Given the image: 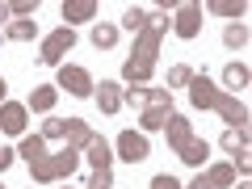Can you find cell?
<instances>
[{
	"instance_id": "cell-9",
	"label": "cell",
	"mask_w": 252,
	"mask_h": 189,
	"mask_svg": "<svg viewBox=\"0 0 252 189\" xmlns=\"http://www.w3.org/2000/svg\"><path fill=\"white\" fill-rule=\"evenodd\" d=\"M198 26H202V9H198V4H185L181 17H177V34L181 38H193V34H198Z\"/></svg>"
},
{
	"instance_id": "cell-22",
	"label": "cell",
	"mask_w": 252,
	"mask_h": 189,
	"mask_svg": "<svg viewBox=\"0 0 252 189\" xmlns=\"http://www.w3.org/2000/svg\"><path fill=\"white\" fill-rule=\"evenodd\" d=\"M109 181H114V177H109V168H97V172H93V181H89V189H109Z\"/></svg>"
},
{
	"instance_id": "cell-1",
	"label": "cell",
	"mask_w": 252,
	"mask_h": 189,
	"mask_svg": "<svg viewBox=\"0 0 252 189\" xmlns=\"http://www.w3.org/2000/svg\"><path fill=\"white\" fill-rule=\"evenodd\" d=\"M21 156L30 160V168H34L38 181H55V177H63V172L76 168V152H63L59 160H42V139H26V143H21Z\"/></svg>"
},
{
	"instance_id": "cell-19",
	"label": "cell",
	"mask_w": 252,
	"mask_h": 189,
	"mask_svg": "<svg viewBox=\"0 0 252 189\" xmlns=\"http://www.w3.org/2000/svg\"><path fill=\"white\" fill-rule=\"evenodd\" d=\"M143 21H147V13H143V9H126L122 26H126V30H143Z\"/></svg>"
},
{
	"instance_id": "cell-16",
	"label": "cell",
	"mask_w": 252,
	"mask_h": 189,
	"mask_svg": "<svg viewBox=\"0 0 252 189\" xmlns=\"http://www.w3.org/2000/svg\"><path fill=\"white\" fill-rule=\"evenodd\" d=\"M9 38H13V42H30V38H34V21H13Z\"/></svg>"
},
{
	"instance_id": "cell-29",
	"label": "cell",
	"mask_w": 252,
	"mask_h": 189,
	"mask_svg": "<svg viewBox=\"0 0 252 189\" xmlns=\"http://www.w3.org/2000/svg\"><path fill=\"white\" fill-rule=\"evenodd\" d=\"M4 93H9V84H4V80H0V101H4Z\"/></svg>"
},
{
	"instance_id": "cell-20",
	"label": "cell",
	"mask_w": 252,
	"mask_h": 189,
	"mask_svg": "<svg viewBox=\"0 0 252 189\" xmlns=\"http://www.w3.org/2000/svg\"><path fill=\"white\" fill-rule=\"evenodd\" d=\"M223 80H227V84H231V89H235V84H248V72H244V67H235V63H231V67H227V72H223Z\"/></svg>"
},
{
	"instance_id": "cell-26",
	"label": "cell",
	"mask_w": 252,
	"mask_h": 189,
	"mask_svg": "<svg viewBox=\"0 0 252 189\" xmlns=\"http://www.w3.org/2000/svg\"><path fill=\"white\" fill-rule=\"evenodd\" d=\"M152 189H181V185H177L172 177H156V181H152Z\"/></svg>"
},
{
	"instance_id": "cell-2",
	"label": "cell",
	"mask_w": 252,
	"mask_h": 189,
	"mask_svg": "<svg viewBox=\"0 0 252 189\" xmlns=\"http://www.w3.org/2000/svg\"><path fill=\"white\" fill-rule=\"evenodd\" d=\"M160 30H164V21H156L152 30H143V38H139V51L126 59V80H147L152 76V63H156V46H160Z\"/></svg>"
},
{
	"instance_id": "cell-11",
	"label": "cell",
	"mask_w": 252,
	"mask_h": 189,
	"mask_svg": "<svg viewBox=\"0 0 252 189\" xmlns=\"http://www.w3.org/2000/svg\"><path fill=\"white\" fill-rule=\"evenodd\" d=\"M231 181H235V172H231V168H210L206 177H198L189 189H215V185H231Z\"/></svg>"
},
{
	"instance_id": "cell-23",
	"label": "cell",
	"mask_w": 252,
	"mask_h": 189,
	"mask_svg": "<svg viewBox=\"0 0 252 189\" xmlns=\"http://www.w3.org/2000/svg\"><path fill=\"white\" fill-rule=\"evenodd\" d=\"M189 80H193L189 67H172V76H168V84H189Z\"/></svg>"
},
{
	"instance_id": "cell-4",
	"label": "cell",
	"mask_w": 252,
	"mask_h": 189,
	"mask_svg": "<svg viewBox=\"0 0 252 189\" xmlns=\"http://www.w3.org/2000/svg\"><path fill=\"white\" fill-rule=\"evenodd\" d=\"M168 139L177 143V152H181V160H185V164H202V156H206V143H193V139H189L185 118H168Z\"/></svg>"
},
{
	"instance_id": "cell-3",
	"label": "cell",
	"mask_w": 252,
	"mask_h": 189,
	"mask_svg": "<svg viewBox=\"0 0 252 189\" xmlns=\"http://www.w3.org/2000/svg\"><path fill=\"white\" fill-rule=\"evenodd\" d=\"M189 97H193V105H215V109H223L227 114V122H248V114H244V105H235V101H227V97H219L215 93V84L206 80V76H198V80H193V93H189Z\"/></svg>"
},
{
	"instance_id": "cell-28",
	"label": "cell",
	"mask_w": 252,
	"mask_h": 189,
	"mask_svg": "<svg viewBox=\"0 0 252 189\" xmlns=\"http://www.w3.org/2000/svg\"><path fill=\"white\" fill-rule=\"evenodd\" d=\"M4 17H9V4H0V21H4Z\"/></svg>"
},
{
	"instance_id": "cell-18",
	"label": "cell",
	"mask_w": 252,
	"mask_h": 189,
	"mask_svg": "<svg viewBox=\"0 0 252 189\" xmlns=\"http://www.w3.org/2000/svg\"><path fill=\"white\" fill-rule=\"evenodd\" d=\"M30 105H34V109H51L55 105V89H38L34 97H30Z\"/></svg>"
},
{
	"instance_id": "cell-5",
	"label": "cell",
	"mask_w": 252,
	"mask_h": 189,
	"mask_svg": "<svg viewBox=\"0 0 252 189\" xmlns=\"http://www.w3.org/2000/svg\"><path fill=\"white\" fill-rule=\"evenodd\" d=\"M143 97L152 101V109L143 114V130H160V126L168 122V109H172L168 93H160V89H156V93H143Z\"/></svg>"
},
{
	"instance_id": "cell-13",
	"label": "cell",
	"mask_w": 252,
	"mask_h": 189,
	"mask_svg": "<svg viewBox=\"0 0 252 189\" xmlns=\"http://www.w3.org/2000/svg\"><path fill=\"white\" fill-rule=\"evenodd\" d=\"M93 13H97V4H89V0H80V4H63V17H67V21H89Z\"/></svg>"
},
{
	"instance_id": "cell-7",
	"label": "cell",
	"mask_w": 252,
	"mask_h": 189,
	"mask_svg": "<svg viewBox=\"0 0 252 189\" xmlns=\"http://www.w3.org/2000/svg\"><path fill=\"white\" fill-rule=\"evenodd\" d=\"M118 152H122V160L139 164V160H147V139L135 135V130H122V139H118Z\"/></svg>"
},
{
	"instance_id": "cell-17",
	"label": "cell",
	"mask_w": 252,
	"mask_h": 189,
	"mask_svg": "<svg viewBox=\"0 0 252 189\" xmlns=\"http://www.w3.org/2000/svg\"><path fill=\"white\" fill-rule=\"evenodd\" d=\"M223 42L227 46H244V42H248V30H244V26H227L223 30Z\"/></svg>"
},
{
	"instance_id": "cell-14",
	"label": "cell",
	"mask_w": 252,
	"mask_h": 189,
	"mask_svg": "<svg viewBox=\"0 0 252 189\" xmlns=\"http://www.w3.org/2000/svg\"><path fill=\"white\" fill-rule=\"evenodd\" d=\"M114 42H118V30L114 26H97V30H93V46H97V51H109Z\"/></svg>"
},
{
	"instance_id": "cell-25",
	"label": "cell",
	"mask_w": 252,
	"mask_h": 189,
	"mask_svg": "<svg viewBox=\"0 0 252 189\" xmlns=\"http://www.w3.org/2000/svg\"><path fill=\"white\" fill-rule=\"evenodd\" d=\"M9 13H17V17H26V13H34V4H30V0H17V4H9Z\"/></svg>"
},
{
	"instance_id": "cell-15",
	"label": "cell",
	"mask_w": 252,
	"mask_h": 189,
	"mask_svg": "<svg viewBox=\"0 0 252 189\" xmlns=\"http://www.w3.org/2000/svg\"><path fill=\"white\" fill-rule=\"evenodd\" d=\"M89 156H93V164H97V168H109V147H105V139L93 135V139H89Z\"/></svg>"
},
{
	"instance_id": "cell-27",
	"label": "cell",
	"mask_w": 252,
	"mask_h": 189,
	"mask_svg": "<svg viewBox=\"0 0 252 189\" xmlns=\"http://www.w3.org/2000/svg\"><path fill=\"white\" fill-rule=\"evenodd\" d=\"M9 164H13V152H9V147H0V172L9 168Z\"/></svg>"
},
{
	"instance_id": "cell-10",
	"label": "cell",
	"mask_w": 252,
	"mask_h": 189,
	"mask_svg": "<svg viewBox=\"0 0 252 189\" xmlns=\"http://www.w3.org/2000/svg\"><path fill=\"white\" fill-rule=\"evenodd\" d=\"M21 126H26V109L21 105H0V130L21 135Z\"/></svg>"
},
{
	"instance_id": "cell-6",
	"label": "cell",
	"mask_w": 252,
	"mask_h": 189,
	"mask_svg": "<svg viewBox=\"0 0 252 189\" xmlns=\"http://www.w3.org/2000/svg\"><path fill=\"white\" fill-rule=\"evenodd\" d=\"M72 46H76V34H72V30H67V26H63V30H55V34L42 42V63H59L63 55L72 51Z\"/></svg>"
},
{
	"instance_id": "cell-24",
	"label": "cell",
	"mask_w": 252,
	"mask_h": 189,
	"mask_svg": "<svg viewBox=\"0 0 252 189\" xmlns=\"http://www.w3.org/2000/svg\"><path fill=\"white\" fill-rule=\"evenodd\" d=\"M215 13H223V17H231V13H244V4H227V0H219Z\"/></svg>"
},
{
	"instance_id": "cell-12",
	"label": "cell",
	"mask_w": 252,
	"mask_h": 189,
	"mask_svg": "<svg viewBox=\"0 0 252 189\" xmlns=\"http://www.w3.org/2000/svg\"><path fill=\"white\" fill-rule=\"evenodd\" d=\"M118 105H122V89H118V84H101V109H105V114H118Z\"/></svg>"
},
{
	"instance_id": "cell-8",
	"label": "cell",
	"mask_w": 252,
	"mask_h": 189,
	"mask_svg": "<svg viewBox=\"0 0 252 189\" xmlns=\"http://www.w3.org/2000/svg\"><path fill=\"white\" fill-rule=\"evenodd\" d=\"M59 84H63L67 93H76V97H89V93H93L89 72H80V67H63V72H59Z\"/></svg>"
},
{
	"instance_id": "cell-21",
	"label": "cell",
	"mask_w": 252,
	"mask_h": 189,
	"mask_svg": "<svg viewBox=\"0 0 252 189\" xmlns=\"http://www.w3.org/2000/svg\"><path fill=\"white\" fill-rule=\"evenodd\" d=\"M223 147H227V152H235V147L244 152V126H240V135H235V130H227V135H223Z\"/></svg>"
}]
</instances>
